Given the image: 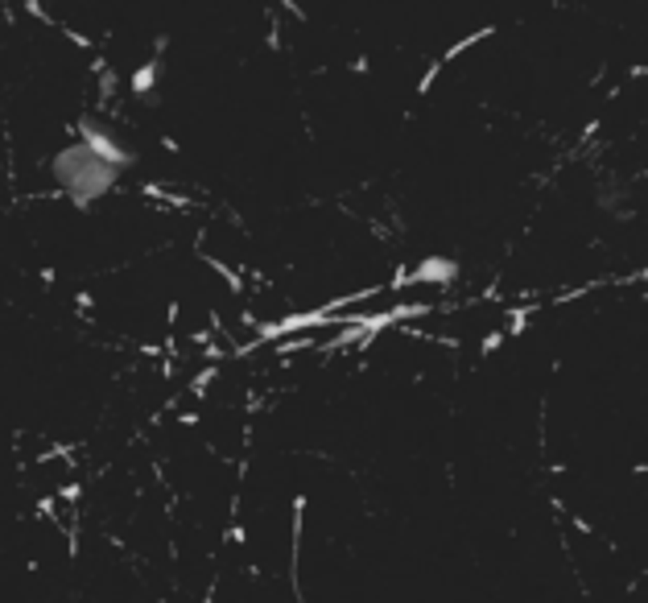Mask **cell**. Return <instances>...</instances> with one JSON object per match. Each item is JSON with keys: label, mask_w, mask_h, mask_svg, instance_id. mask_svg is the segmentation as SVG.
Returning a JSON list of instances; mask_svg holds the SVG:
<instances>
[{"label": "cell", "mask_w": 648, "mask_h": 603, "mask_svg": "<svg viewBox=\"0 0 648 603\" xmlns=\"http://www.w3.org/2000/svg\"><path fill=\"white\" fill-rule=\"evenodd\" d=\"M570 525H574V529H578L582 537H595V525H590L586 517H570Z\"/></svg>", "instance_id": "1"}]
</instances>
